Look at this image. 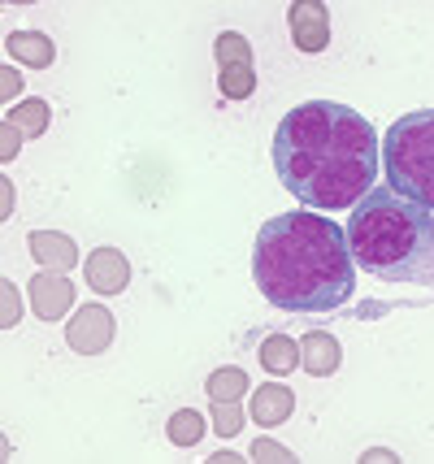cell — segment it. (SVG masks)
<instances>
[{
	"instance_id": "52a82bcc",
	"label": "cell",
	"mask_w": 434,
	"mask_h": 464,
	"mask_svg": "<svg viewBox=\"0 0 434 464\" xmlns=\"http://www.w3.org/2000/svg\"><path fill=\"white\" fill-rule=\"evenodd\" d=\"M83 274L96 295H122L126 283H130V261H126L118 247H96V252H87Z\"/></svg>"
},
{
	"instance_id": "e0dca14e",
	"label": "cell",
	"mask_w": 434,
	"mask_h": 464,
	"mask_svg": "<svg viewBox=\"0 0 434 464\" xmlns=\"http://www.w3.org/2000/svg\"><path fill=\"white\" fill-rule=\"evenodd\" d=\"M217 92L227 101H248L256 92V65H235V70H217Z\"/></svg>"
},
{
	"instance_id": "2e32d148",
	"label": "cell",
	"mask_w": 434,
	"mask_h": 464,
	"mask_svg": "<svg viewBox=\"0 0 434 464\" xmlns=\"http://www.w3.org/2000/svg\"><path fill=\"white\" fill-rule=\"evenodd\" d=\"M166 439L174 447L200 443V439H205V417H200L196 408H178V412H174V417L166 421Z\"/></svg>"
},
{
	"instance_id": "8992f818",
	"label": "cell",
	"mask_w": 434,
	"mask_h": 464,
	"mask_svg": "<svg viewBox=\"0 0 434 464\" xmlns=\"http://www.w3.org/2000/svg\"><path fill=\"white\" fill-rule=\"evenodd\" d=\"M287 26L300 53H322L331 44V9L322 0H295L287 9Z\"/></svg>"
},
{
	"instance_id": "ac0fdd59",
	"label": "cell",
	"mask_w": 434,
	"mask_h": 464,
	"mask_svg": "<svg viewBox=\"0 0 434 464\" xmlns=\"http://www.w3.org/2000/svg\"><path fill=\"white\" fill-rule=\"evenodd\" d=\"M213 53H217V70H235V65H252V44L239 35V31H222L217 44H213Z\"/></svg>"
},
{
	"instance_id": "7c38bea8",
	"label": "cell",
	"mask_w": 434,
	"mask_h": 464,
	"mask_svg": "<svg viewBox=\"0 0 434 464\" xmlns=\"http://www.w3.org/2000/svg\"><path fill=\"white\" fill-rule=\"evenodd\" d=\"M5 48H9V57L22 61V65H31V70H48V65L57 61V44L48 40L43 31H14V35L5 40Z\"/></svg>"
},
{
	"instance_id": "5b68a950",
	"label": "cell",
	"mask_w": 434,
	"mask_h": 464,
	"mask_svg": "<svg viewBox=\"0 0 434 464\" xmlns=\"http://www.w3.org/2000/svg\"><path fill=\"white\" fill-rule=\"evenodd\" d=\"M113 334H118V325H113V313L104 304H83L65 325V343L79 356H101L104 347L113 343Z\"/></svg>"
},
{
	"instance_id": "3957f363",
	"label": "cell",
	"mask_w": 434,
	"mask_h": 464,
	"mask_svg": "<svg viewBox=\"0 0 434 464\" xmlns=\"http://www.w3.org/2000/svg\"><path fill=\"white\" fill-rule=\"evenodd\" d=\"M356 269L382 283H413L434 291V218L391 187H373L348 218Z\"/></svg>"
},
{
	"instance_id": "9a60e30c",
	"label": "cell",
	"mask_w": 434,
	"mask_h": 464,
	"mask_svg": "<svg viewBox=\"0 0 434 464\" xmlns=\"http://www.w3.org/2000/svg\"><path fill=\"white\" fill-rule=\"evenodd\" d=\"M205 391H208V400H213V404L239 400V395L248 391V373H244V369H235V364H222V369H213V373H208Z\"/></svg>"
},
{
	"instance_id": "5bb4252c",
	"label": "cell",
	"mask_w": 434,
	"mask_h": 464,
	"mask_svg": "<svg viewBox=\"0 0 434 464\" xmlns=\"http://www.w3.org/2000/svg\"><path fill=\"white\" fill-rule=\"evenodd\" d=\"M295 361H300V347L291 334H269L261 339V369L265 373H295Z\"/></svg>"
},
{
	"instance_id": "4fadbf2b",
	"label": "cell",
	"mask_w": 434,
	"mask_h": 464,
	"mask_svg": "<svg viewBox=\"0 0 434 464\" xmlns=\"http://www.w3.org/2000/svg\"><path fill=\"white\" fill-rule=\"evenodd\" d=\"M5 121H14L26 140H40L43 130L53 126V109H48V101H40V96H31V101H18L9 113H5Z\"/></svg>"
},
{
	"instance_id": "d6986e66",
	"label": "cell",
	"mask_w": 434,
	"mask_h": 464,
	"mask_svg": "<svg viewBox=\"0 0 434 464\" xmlns=\"http://www.w3.org/2000/svg\"><path fill=\"white\" fill-rule=\"evenodd\" d=\"M213 430H217L222 439H235V434L244 430V408H239V400L213 404Z\"/></svg>"
},
{
	"instance_id": "ba28073f",
	"label": "cell",
	"mask_w": 434,
	"mask_h": 464,
	"mask_svg": "<svg viewBox=\"0 0 434 464\" xmlns=\"http://www.w3.org/2000/svg\"><path fill=\"white\" fill-rule=\"evenodd\" d=\"M26 295H31V308H35L40 322H62L70 313V304H74V286H70L65 274H35Z\"/></svg>"
},
{
	"instance_id": "277c9868",
	"label": "cell",
	"mask_w": 434,
	"mask_h": 464,
	"mask_svg": "<svg viewBox=\"0 0 434 464\" xmlns=\"http://www.w3.org/2000/svg\"><path fill=\"white\" fill-rule=\"evenodd\" d=\"M387 187L434 213V109H413L391 121L382 140Z\"/></svg>"
},
{
	"instance_id": "44dd1931",
	"label": "cell",
	"mask_w": 434,
	"mask_h": 464,
	"mask_svg": "<svg viewBox=\"0 0 434 464\" xmlns=\"http://www.w3.org/2000/svg\"><path fill=\"white\" fill-rule=\"evenodd\" d=\"M18 143H22L18 126H14V121H0V161H14V152H18Z\"/></svg>"
},
{
	"instance_id": "30bf717a",
	"label": "cell",
	"mask_w": 434,
	"mask_h": 464,
	"mask_svg": "<svg viewBox=\"0 0 434 464\" xmlns=\"http://www.w3.org/2000/svg\"><path fill=\"white\" fill-rule=\"evenodd\" d=\"M339 361H343V347H339L334 334H326V330H309V334H304L300 364L309 369L313 378H331L334 369H339Z\"/></svg>"
},
{
	"instance_id": "9c48e42d",
	"label": "cell",
	"mask_w": 434,
	"mask_h": 464,
	"mask_svg": "<svg viewBox=\"0 0 434 464\" xmlns=\"http://www.w3.org/2000/svg\"><path fill=\"white\" fill-rule=\"evenodd\" d=\"M31 256H35V265H43V269H74L79 265V243L70 239V235H62V230H31Z\"/></svg>"
},
{
	"instance_id": "7402d4cb",
	"label": "cell",
	"mask_w": 434,
	"mask_h": 464,
	"mask_svg": "<svg viewBox=\"0 0 434 464\" xmlns=\"http://www.w3.org/2000/svg\"><path fill=\"white\" fill-rule=\"evenodd\" d=\"M0 87H5V101L22 96V79L14 74V65H5V70H0Z\"/></svg>"
},
{
	"instance_id": "ffe728a7",
	"label": "cell",
	"mask_w": 434,
	"mask_h": 464,
	"mask_svg": "<svg viewBox=\"0 0 434 464\" xmlns=\"http://www.w3.org/2000/svg\"><path fill=\"white\" fill-rule=\"evenodd\" d=\"M248 456H252V460H278V464H287V460H291V451H287V447H278L274 439H261V443L252 447Z\"/></svg>"
},
{
	"instance_id": "7a4b0ae2",
	"label": "cell",
	"mask_w": 434,
	"mask_h": 464,
	"mask_svg": "<svg viewBox=\"0 0 434 464\" xmlns=\"http://www.w3.org/2000/svg\"><path fill=\"white\" fill-rule=\"evenodd\" d=\"M252 278L261 295L287 313H331L356 291L348 235L322 213H278L252 247Z\"/></svg>"
},
{
	"instance_id": "8fae6325",
	"label": "cell",
	"mask_w": 434,
	"mask_h": 464,
	"mask_svg": "<svg viewBox=\"0 0 434 464\" xmlns=\"http://www.w3.org/2000/svg\"><path fill=\"white\" fill-rule=\"evenodd\" d=\"M291 412H295V395L283 382L256 386V395H252V421L256 425H283Z\"/></svg>"
},
{
	"instance_id": "6da1fadb",
	"label": "cell",
	"mask_w": 434,
	"mask_h": 464,
	"mask_svg": "<svg viewBox=\"0 0 434 464\" xmlns=\"http://www.w3.org/2000/svg\"><path fill=\"white\" fill-rule=\"evenodd\" d=\"M278 182L309 208H356L378 182L382 143L373 121L339 101L295 104L274 130Z\"/></svg>"
}]
</instances>
